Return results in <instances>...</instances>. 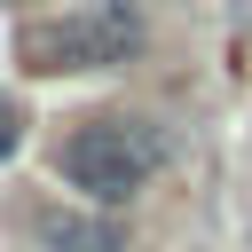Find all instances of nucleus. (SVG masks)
<instances>
[{"label": "nucleus", "instance_id": "nucleus-1", "mask_svg": "<svg viewBox=\"0 0 252 252\" xmlns=\"http://www.w3.org/2000/svg\"><path fill=\"white\" fill-rule=\"evenodd\" d=\"M158 165H165V142H158L150 118H87V126H71L63 150H55V173H63L87 205H134Z\"/></svg>", "mask_w": 252, "mask_h": 252}, {"label": "nucleus", "instance_id": "nucleus-2", "mask_svg": "<svg viewBox=\"0 0 252 252\" xmlns=\"http://www.w3.org/2000/svg\"><path fill=\"white\" fill-rule=\"evenodd\" d=\"M16 47L32 71H110V63L142 55V16L126 0H94V8H63V16L24 24Z\"/></svg>", "mask_w": 252, "mask_h": 252}, {"label": "nucleus", "instance_id": "nucleus-3", "mask_svg": "<svg viewBox=\"0 0 252 252\" xmlns=\"http://www.w3.org/2000/svg\"><path fill=\"white\" fill-rule=\"evenodd\" d=\"M47 244H63V252H118V236L110 228H94V220H63V213H39L32 220Z\"/></svg>", "mask_w": 252, "mask_h": 252}, {"label": "nucleus", "instance_id": "nucleus-4", "mask_svg": "<svg viewBox=\"0 0 252 252\" xmlns=\"http://www.w3.org/2000/svg\"><path fill=\"white\" fill-rule=\"evenodd\" d=\"M8 150H16V110L0 102V158H8Z\"/></svg>", "mask_w": 252, "mask_h": 252}]
</instances>
